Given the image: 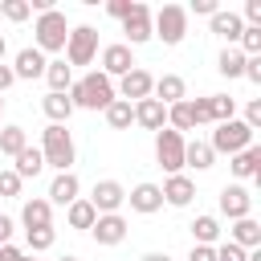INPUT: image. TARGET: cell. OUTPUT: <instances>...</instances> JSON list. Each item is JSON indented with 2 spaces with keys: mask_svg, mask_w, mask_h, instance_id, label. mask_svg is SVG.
Returning <instances> with one entry per match:
<instances>
[{
  "mask_svg": "<svg viewBox=\"0 0 261 261\" xmlns=\"http://www.w3.org/2000/svg\"><path fill=\"white\" fill-rule=\"evenodd\" d=\"M241 77H249L253 86H261V57H245V73Z\"/></svg>",
  "mask_w": 261,
  "mask_h": 261,
  "instance_id": "7bdbcfd3",
  "label": "cell"
},
{
  "mask_svg": "<svg viewBox=\"0 0 261 261\" xmlns=\"http://www.w3.org/2000/svg\"><path fill=\"white\" fill-rule=\"evenodd\" d=\"M188 261H216V249H212V245H192Z\"/></svg>",
  "mask_w": 261,
  "mask_h": 261,
  "instance_id": "ee69618b",
  "label": "cell"
},
{
  "mask_svg": "<svg viewBox=\"0 0 261 261\" xmlns=\"http://www.w3.org/2000/svg\"><path fill=\"white\" fill-rule=\"evenodd\" d=\"M24 241H29V253L37 257V253H45V249H53V241H57V232H53V224H49V228H24Z\"/></svg>",
  "mask_w": 261,
  "mask_h": 261,
  "instance_id": "e575fe53",
  "label": "cell"
},
{
  "mask_svg": "<svg viewBox=\"0 0 261 261\" xmlns=\"http://www.w3.org/2000/svg\"><path fill=\"white\" fill-rule=\"evenodd\" d=\"M41 159L45 167H57V171H73V159H77V147H73V135L57 122H49L41 130Z\"/></svg>",
  "mask_w": 261,
  "mask_h": 261,
  "instance_id": "7a4b0ae2",
  "label": "cell"
},
{
  "mask_svg": "<svg viewBox=\"0 0 261 261\" xmlns=\"http://www.w3.org/2000/svg\"><path fill=\"white\" fill-rule=\"evenodd\" d=\"M241 53H245V57H261V29H249V24H245V33H241Z\"/></svg>",
  "mask_w": 261,
  "mask_h": 261,
  "instance_id": "74e56055",
  "label": "cell"
},
{
  "mask_svg": "<svg viewBox=\"0 0 261 261\" xmlns=\"http://www.w3.org/2000/svg\"><path fill=\"white\" fill-rule=\"evenodd\" d=\"M24 147H29V130L24 126H0V155L16 159Z\"/></svg>",
  "mask_w": 261,
  "mask_h": 261,
  "instance_id": "f1b7e54d",
  "label": "cell"
},
{
  "mask_svg": "<svg viewBox=\"0 0 261 261\" xmlns=\"http://www.w3.org/2000/svg\"><path fill=\"white\" fill-rule=\"evenodd\" d=\"M216 163V151L204 143V139H184V167H196V171H208Z\"/></svg>",
  "mask_w": 261,
  "mask_h": 261,
  "instance_id": "7402d4cb",
  "label": "cell"
},
{
  "mask_svg": "<svg viewBox=\"0 0 261 261\" xmlns=\"http://www.w3.org/2000/svg\"><path fill=\"white\" fill-rule=\"evenodd\" d=\"M188 12H200V16H212L216 12V0H192V8Z\"/></svg>",
  "mask_w": 261,
  "mask_h": 261,
  "instance_id": "bcb514c9",
  "label": "cell"
},
{
  "mask_svg": "<svg viewBox=\"0 0 261 261\" xmlns=\"http://www.w3.org/2000/svg\"><path fill=\"white\" fill-rule=\"evenodd\" d=\"M135 122L143 130H163L167 126V106L155 102V98H143V102H135Z\"/></svg>",
  "mask_w": 261,
  "mask_h": 261,
  "instance_id": "ffe728a7",
  "label": "cell"
},
{
  "mask_svg": "<svg viewBox=\"0 0 261 261\" xmlns=\"http://www.w3.org/2000/svg\"><path fill=\"white\" fill-rule=\"evenodd\" d=\"M216 69H220L224 77H241V73H245V53L228 45V49H224V53L216 57Z\"/></svg>",
  "mask_w": 261,
  "mask_h": 261,
  "instance_id": "d6a6232c",
  "label": "cell"
},
{
  "mask_svg": "<svg viewBox=\"0 0 261 261\" xmlns=\"http://www.w3.org/2000/svg\"><path fill=\"white\" fill-rule=\"evenodd\" d=\"M24 188V179L12 171V167H0V200H16Z\"/></svg>",
  "mask_w": 261,
  "mask_h": 261,
  "instance_id": "d590c367",
  "label": "cell"
},
{
  "mask_svg": "<svg viewBox=\"0 0 261 261\" xmlns=\"http://www.w3.org/2000/svg\"><path fill=\"white\" fill-rule=\"evenodd\" d=\"M12 228H16V224H12V216H0V245H8V241H12Z\"/></svg>",
  "mask_w": 261,
  "mask_h": 261,
  "instance_id": "c3c4849f",
  "label": "cell"
},
{
  "mask_svg": "<svg viewBox=\"0 0 261 261\" xmlns=\"http://www.w3.org/2000/svg\"><path fill=\"white\" fill-rule=\"evenodd\" d=\"M122 45H147L151 41V8L147 4H135L130 8V16L122 20Z\"/></svg>",
  "mask_w": 261,
  "mask_h": 261,
  "instance_id": "8fae6325",
  "label": "cell"
},
{
  "mask_svg": "<svg viewBox=\"0 0 261 261\" xmlns=\"http://www.w3.org/2000/svg\"><path fill=\"white\" fill-rule=\"evenodd\" d=\"M41 110H45V118H49V122L65 126V122H69V114H73V102H69V94H45V98H41Z\"/></svg>",
  "mask_w": 261,
  "mask_h": 261,
  "instance_id": "d4e9b609",
  "label": "cell"
},
{
  "mask_svg": "<svg viewBox=\"0 0 261 261\" xmlns=\"http://www.w3.org/2000/svg\"><path fill=\"white\" fill-rule=\"evenodd\" d=\"M151 86H155V77H151V73H147L143 65H135L130 73H122V77H118V86H114V94H118L122 102H130V106H135V102H143V98H151Z\"/></svg>",
  "mask_w": 261,
  "mask_h": 261,
  "instance_id": "9c48e42d",
  "label": "cell"
},
{
  "mask_svg": "<svg viewBox=\"0 0 261 261\" xmlns=\"http://www.w3.org/2000/svg\"><path fill=\"white\" fill-rule=\"evenodd\" d=\"M65 37H69V20L61 8H49V12H37V24H33V45L41 53H61L65 49Z\"/></svg>",
  "mask_w": 261,
  "mask_h": 261,
  "instance_id": "3957f363",
  "label": "cell"
},
{
  "mask_svg": "<svg viewBox=\"0 0 261 261\" xmlns=\"http://www.w3.org/2000/svg\"><path fill=\"white\" fill-rule=\"evenodd\" d=\"M90 237H94L98 245H122V241H126V216H118V212L98 216L94 228H90Z\"/></svg>",
  "mask_w": 261,
  "mask_h": 261,
  "instance_id": "5bb4252c",
  "label": "cell"
},
{
  "mask_svg": "<svg viewBox=\"0 0 261 261\" xmlns=\"http://www.w3.org/2000/svg\"><path fill=\"white\" fill-rule=\"evenodd\" d=\"M216 155H237V151H245V147H253V130L241 122V118H228V122H216V130H212V143H208Z\"/></svg>",
  "mask_w": 261,
  "mask_h": 261,
  "instance_id": "8992f818",
  "label": "cell"
},
{
  "mask_svg": "<svg viewBox=\"0 0 261 261\" xmlns=\"http://www.w3.org/2000/svg\"><path fill=\"white\" fill-rule=\"evenodd\" d=\"M0 12H4V20H12V24H20V20L33 16L29 0H0Z\"/></svg>",
  "mask_w": 261,
  "mask_h": 261,
  "instance_id": "8d00e7d4",
  "label": "cell"
},
{
  "mask_svg": "<svg viewBox=\"0 0 261 261\" xmlns=\"http://www.w3.org/2000/svg\"><path fill=\"white\" fill-rule=\"evenodd\" d=\"M77 192H82V184H77V175L73 171H57L53 175V184H49V204H61V208H69L73 200H77Z\"/></svg>",
  "mask_w": 261,
  "mask_h": 261,
  "instance_id": "d6986e66",
  "label": "cell"
},
{
  "mask_svg": "<svg viewBox=\"0 0 261 261\" xmlns=\"http://www.w3.org/2000/svg\"><path fill=\"white\" fill-rule=\"evenodd\" d=\"M20 261H41V257H33V253H24V257H20Z\"/></svg>",
  "mask_w": 261,
  "mask_h": 261,
  "instance_id": "f5cc1de1",
  "label": "cell"
},
{
  "mask_svg": "<svg viewBox=\"0 0 261 261\" xmlns=\"http://www.w3.org/2000/svg\"><path fill=\"white\" fill-rule=\"evenodd\" d=\"M155 163L167 175H179L184 171V135L179 130H171V126L155 130Z\"/></svg>",
  "mask_w": 261,
  "mask_h": 261,
  "instance_id": "52a82bcc",
  "label": "cell"
},
{
  "mask_svg": "<svg viewBox=\"0 0 261 261\" xmlns=\"http://www.w3.org/2000/svg\"><path fill=\"white\" fill-rule=\"evenodd\" d=\"M12 163H16L12 171H16L20 179H37V175L45 171V159H41V147H24V151H20V155H16Z\"/></svg>",
  "mask_w": 261,
  "mask_h": 261,
  "instance_id": "4316f807",
  "label": "cell"
},
{
  "mask_svg": "<svg viewBox=\"0 0 261 261\" xmlns=\"http://www.w3.org/2000/svg\"><path fill=\"white\" fill-rule=\"evenodd\" d=\"M151 98H155V102H163V106H175V102H184V98H188V82H184L179 73H163V77H155Z\"/></svg>",
  "mask_w": 261,
  "mask_h": 261,
  "instance_id": "9a60e30c",
  "label": "cell"
},
{
  "mask_svg": "<svg viewBox=\"0 0 261 261\" xmlns=\"http://www.w3.org/2000/svg\"><path fill=\"white\" fill-rule=\"evenodd\" d=\"M12 82H16V73H12V65H4V61H0V94H4V90H8Z\"/></svg>",
  "mask_w": 261,
  "mask_h": 261,
  "instance_id": "7dc6e473",
  "label": "cell"
},
{
  "mask_svg": "<svg viewBox=\"0 0 261 261\" xmlns=\"http://www.w3.org/2000/svg\"><path fill=\"white\" fill-rule=\"evenodd\" d=\"M0 118H4V98H0Z\"/></svg>",
  "mask_w": 261,
  "mask_h": 261,
  "instance_id": "db71d44e",
  "label": "cell"
},
{
  "mask_svg": "<svg viewBox=\"0 0 261 261\" xmlns=\"http://www.w3.org/2000/svg\"><path fill=\"white\" fill-rule=\"evenodd\" d=\"M65 220H69V228H94V220H98V212H94V204L86 200V196H77L69 208H65Z\"/></svg>",
  "mask_w": 261,
  "mask_h": 261,
  "instance_id": "83f0119b",
  "label": "cell"
},
{
  "mask_svg": "<svg viewBox=\"0 0 261 261\" xmlns=\"http://www.w3.org/2000/svg\"><path fill=\"white\" fill-rule=\"evenodd\" d=\"M45 82H49V94H69V86H73V69L57 57V61L45 65Z\"/></svg>",
  "mask_w": 261,
  "mask_h": 261,
  "instance_id": "484cf974",
  "label": "cell"
},
{
  "mask_svg": "<svg viewBox=\"0 0 261 261\" xmlns=\"http://www.w3.org/2000/svg\"><path fill=\"white\" fill-rule=\"evenodd\" d=\"M45 53L37 49V45H24L20 53H16V61H12V73H16V82H33V77H45Z\"/></svg>",
  "mask_w": 261,
  "mask_h": 261,
  "instance_id": "4fadbf2b",
  "label": "cell"
},
{
  "mask_svg": "<svg viewBox=\"0 0 261 261\" xmlns=\"http://www.w3.org/2000/svg\"><path fill=\"white\" fill-rule=\"evenodd\" d=\"M143 261H171L167 253H143Z\"/></svg>",
  "mask_w": 261,
  "mask_h": 261,
  "instance_id": "681fc988",
  "label": "cell"
},
{
  "mask_svg": "<svg viewBox=\"0 0 261 261\" xmlns=\"http://www.w3.org/2000/svg\"><path fill=\"white\" fill-rule=\"evenodd\" d=\"M192 114H196V126H208V122H212V106H208V98H192Z\"/></svg>",
  "mask_w": 261,
  "mask_h": 261,
  "instance_id": "60d3db41",
  "label": "cell"
},
{
  "mask_svg": "<svg viewBox=\"0 0 261 261\" xmlns=\"http://www.w3.org/2000/svg\"><path fill=\"white\" fill-rule=\"evenodd\" d=\"M4 53H8V41H4V33H0V61H4Z\"/></svg>",
  "mask_w": 261,
  "mask_h": 261,
  "instance_id": "f907efd6",
  "label": "cell"
},
{
  "mask_svg": "<svg viewBox=\"0 0 261 261\" xmlns=\"http://www.w3.org/2000/svg\"><path fill=\"white\" fill-rule=\"evenodd\" d=\"M86 200L94 204V212H98V216H110V212H118V208L126 204V188H122L118 179H98V184H94V192H90Z\"/></svg>",
  "mask_w": 261,
  "mask_h": 261,
  "instance_id": "ba28073f",
  "label": "cell"
},
{
  "mask_svg": "<svg viewBox=\"0 0 261 261\" xmlns=\"http://www.w3.org/2000/svg\"><path fill=\"white\" fill-rule=\"evenodd\" d=\"M57 261H77V257H73V253H65V257H57Z\"/></svg>",
  "mask_w": 261,
  "mask_h": 261,
  "instance_id": "816d5d0a",
  "label": "cell"
},
{
  "mask_svg": "<svg viewBox=\"0 0 261 261\" xmlns=\"http://www.w3.org/2000/svg\"><path fill=\"white\" fill-rule=\"evenodd\" d=\"M151 37H159L163 45H179L188 37V8L184 4H163L159 12H151Z\"/></svg>",
  "mask_w": 261,
  "mask_h": 261,
  "instance_id": "277c9868",
  "label": "cell"
},
{
  "mask_svg": "<svg viewBox=\"0 0 261 261\" xmlns=\"http://www.w3.org/2000/svg\"><path fill=\"white\" fill-rule=\"evenodd\" d=\"M192 237H196V245H216V237H220V220L216 216H196L192 220Z\"/></svg>",
  "mask_w": 261,
  "mask_h": 261,
  "instance_id": "1f68e13d",
  "label": "cell"
},
{
  "mask_svg": "<svg viewBox=\"0 0 261 261\" xmlns=\"http://www.w3.org/2000/svg\"><path fill=\"white\" fill-rule=\"evenodd\" d=\"M20 224H24V228H49V224H53V204H49V200H24Z\"/></svg>",
  "mask_w": 261,
  "mask_h": 261,
  "instance_id": "cb8c5ba5",
  "label": "cell"
},
{
  "mask_svg": "<svg viewBox=\"0 0 261 261\" xmlns=\"http://www.w3.org/2000/svg\"><path fill=\"white\" fill-rule=\"evenodd\" d=\"M212 33H216V37H224L228 45H232V41H241V33H245L241 12H232V8H216V12H212Z\"/></svg>",
  "mask_w": 261,
  "mask_h": 261,
  "instance_id": "44dd1931",
  "label": "cell"
},
{
  "mask_svg": "<svg viewBox=\"0 0 261 261\" xmlns=\"http://www.w3.org/2000/svg\"><path fill=\"white\" fill-rule=\"evenodd\" d=\"M220 212H224L228 220L249 216V212H253V196H249V188H245V184H224V188H220Z\"/></svg>",
  "mask_w": 261,
  "mask_h": 261,
  "instance_id": "30bf717a",
  "label": "cell"
},
{
  "mask_svg": "<svg viewBox=\"0 0 261 261\" xmlns=\"http://www.w3.org/2000/svg\"><path fill=\"white\" fill-rule=\"evenodd\" d=\"M126 200H130V212H143V216H151V212L163 208V192H159V184H135V188L126 192Z\"/></svg>",
  "mask_w": 261,
  "mask_h": 261,
  "instance_id": "e0dca14e",
  "label": "cell"
},
{
  "mask_svg": "<svg viewBox=\"0 0 261 261\" xmlns=\"http://www.w3.org/2000/svg\"><path fill=\"white\" fill-rule=\"evenodd\" d=\"M167 126L171 130H196V114H192V98H184V102H175V106H167Z\"/></svg>",
  "mask_w": 261,
  "mask_h": 261,
  "instance_id": "f546056e",
  "label": "cell"
},
{
  "mask_svg": "<svg viewBox=\"0 0 261 261\" xmlns=\"http://www.w3.org/2000/svg\"><path fill=\"white\" fill-rule=\"evenodd\" d=\"M135 69V53H130V45H106L102 49V73L114 82V77H122V73H130Z\"/></svg>",
  "mask_w": 261,
  "mask_h": 261,
  "instance_id": "7c38bea8",
  "label": "cell"
},
{
  "mask_svg": "<svg viewBox=\"0 0 261 261\" xmlns=\"http://www.w3.org/2000/svg\"><path fill=\"white\" fill-rule=\"evenodd\" d=\"M228 171H232L237 179H261V147L253 143V147L237 151V155L228 159Z\"/></svg>",
  "mask_w": 261,
  "mask_h": 261,
  "instance_id": "ac0fdd59",
  "label": "cell"
},
{
  "mask_svg": "<svg viewBox=\"0 0 261 261\" xmlns=\"http://www.w3.org/2000/svg\"><path fill=\"white\" fill-rule=\"evenodd\" d=\"M98 57V29L94 24H73L65 37V65H90Z\"/></svg>",
  "mask_w": 261,
  "mask_h": 261,
  "instance_id": "5b68a950",
  "label": "cell"
},
{
  "mask_svg": "<svg viewBox=\"0 0 261 261\" xmlns=\"http://www.w3.org/2000/svg\"><path fill=\"white\" fill-rule=\"evenodd\" d=\"M228 241H232V245H241L245 253H253V249L261 245V224H257L253 216H241V220H232V232H228Z\"/></svg>",
  "mask_w": 261,
  "mask_h": 261,
  "instance_id": "603a6c76",
  "label": "cell"
},
{
  "mask_svg": "<svg viewBox=\"0 0 261 261\" xmlns=\"http://www.w3.org/2000/svg\"><path fill=\"white\" fill-rule=\"evenodd\" d=\"M159 192H163V204H171V208H188V204H192V196H196V184L179 171V175H167Z\"/></svg>",
  "mask_w": 261,
  "mask_h": 261,
  "instance_id": "2e32d148",
  "label": "cell"
},
{
  "mask_svg": "<svg viewBox=\"0 0 261 261\" xmlns=\"http://www.w3.org/2000/svg\"><path fill=\"white\" fill-rule=\"evenodd\" d=\"M216 249V261H249V253L241 249V245H232V241H220V245H212Z\"/></svg>",
  "mask_w": 261,
  "mask_h": 261,
  "instance_id": "f35d334b",
  "label": "cell"
},
{
  "mask_svg": "<svg viewBox=\"0 0 261 261\" xmlns=\"http://www.w3.org/2000/svg\"><path fill=\"white\" fill-rule=\"evenodd\" d=\"M241 122H245L249 130H257V126H261V98H253V102L245 106V118H241Z\"/></svg>",
  "mask_w": 261,
  "mask_h": 261,
  "instance_id": "b9f144b4",
  "label": "cell"
},
{
  "mask_svg": "<svg viewBox=\"0 0 261 261\" xmlns=\"http://www.w3.org/2000/svg\"><path fill=\"white\" fill-rule=\"evenodd\" d=\"M208 106H212V122L237 118V98H228V94H208Z\"/></svg>",
  "mask_w": 261,
  "mask_h": 261,
  "instance_id": "836d02e7",
  "label": "cell"
},
{
  "mask_svg": "<svg viewBox=\"0 0 261 261\" xmlns=\"http://www.w3.org/2000/svg\"><path fill=\"white\" fill-rule=\"evenodd\" d=\"M20 257H24V249H20V245H12V241H8V245H0V261H20Z\"/></svg>",
  "mask_w": 261,
  "mask_h": 261,
  "instance_id": "f6af8a7d",
  "label": "cell"
},
{
  "mask_svg": "<svg viewBox=\"0 0 261 261\" xmlns=\"http://www.w3.org/2000/svg\"><path fill=\"white\" fill-rule=\"evenodd\" d=\"M102 114H106L110 130H126V126L135 122V106H130V102H122V98H114V102H110V106H106Z\"/></svg>",
  "mask_w": 261,
  "mask_h": 261,
  "instance_id": "4dcf8cb0",
  "label": "cell"
},
{
  "mask_svg": "<svg viewBox=\"0 0 261 261\" xmlns=\"http://www.w3.org/2000/svg\"><path fill=\"white\" fill-rule=\"evenodd\" d=\"M139 0H106V12L114 16V20H126L130 16V8H135Z\"/></svg>",
  "mask_w": 261,
  "mask_h": 261,
  "instance_id": "ab89813d",
  "label": "cell"
},
{
  "mask_svg": "<svg viewBox=\"0 0 261 261\" xmlns=\"http://www.w3.org/2000/svg\"><path fill=\"white\" fill-rule=\"evenodd\" d=\"M114 98H118V94H114V82H110L102 69H90L86 77H77V82L69 86L73 110H77V106H82V110H106Z\"/></svg>",
  "mask_w": 261,
  "mask_h": 261,
  "instance_id": "6da1fadb",
  "label": "cell"
}]
</instances>
